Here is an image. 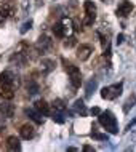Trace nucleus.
Listing matches in <instances>:
<instances>
[{
  "label": "nucleus",
  "mask_w": 136,
  "mask_h": 152,
  "mask_svg": "<svg viewBox=\"0 0 136 152\" xmlns=\"http://www.w3.org/2000/svg\"><path fill=\"white\" fill-rule=\"evenodd\" d=\"M91 138H93V139H98V141H106L109 136H107L106 133H98L96 130H93V131H91Z\"/></svg>",
  "instance_id": "nucleus-21"
},
{
  "label": "nucleus",
  "mask_w": 136,
  "mask_h": 152,
  "mask_svg": "<svg viewBox=\"0 0 136 152\" xmlns=\"http://www.w3.org/2000/svg\"><path fill=\"white\" fill-rule=\"evenodd\" d=\"M75 43H77V39H75V37H67V39L64 40V47H66V48H72Z\"/></svg>",
  "instance_id": "nucleus-23"
},
{
  "label": "nucleus",
  "mask_w": 136,
  "mask_h": 152,
  "mask_svg": "<svg viewBox=\"0 0 136 152\" xmlns=\"http://www.w3.org/2000/svg\"><path fill=\"white\" fill-rule=\"evenodd\" d=\"M31 27H32V21L29 19V21H26V23H24L23 26H21V29H19V32H21V34H26V32H27L29 29H31Z\"/></svg>",
  "instance_id": "nucleus-24"
},
{
  "label": "nucleus",
  "mask_w": 136,
  "mask_h": 152,
  "mask_svg": "<svg viewBox=\"0 0 136 152\" xmlns=\"http://www.w3.org/2000/svg\"><path fill=\"white\" fill-rule=\"evenodd\" d=\"M136 104V94H131L128 99L125 101V106H123V112H128V110Z\"/></svg>",
  "instance_id": "nucleus-19"
},
{
  "label": "nucleus",
  "mask_w": 136,
  "mask_h": 152,
  "mask_svg": "<svg viewBox=\"0 0 136 152\" xmlns=\"http://www.w3.org/2000/svg\"><path fill=\"white\" fill-rule=\"evenodd\" d=\"M74 109H75V112H79L82 117L86 115V107H85V104H83V101H82V99H77V101H75Z\"/></svg>",
  "instance_id": "nucleus-17"
},
{
  "label": "nucleus",
  "mask_w": 136,
  "mask_h": 152,
  "mask_svg": "<svg viewBox=\"0 0 136 152\" xmlns=\"http://www.w3.org/2000/svg\"><path fill=\"white\" fill-rule=\"evenodd\" d=\"M53 34H55L56 37H59V39H64V37L69 34V23L67 21L56 23L55 26H53Z\"/></svg>",
  "instance_id": "nucleus-5"
},
{
  "label": "nucleus",
  "mask_w": 136,
  "mask_h": 152,
  "mask_svg": "<svg viewBox=\"0 0 136 152\" xmlns=\"http://www.w3.org/2000/svg\"><path fill=\"white\" fill-rule=\"evenodd\" d=\"M7 149L8 151H21V142L16 136H8L7 138Z\"/></svg>",
  "instance_id": "nucleus-13"
},
{
  "label": "nucleus",
  "mask_w": 136,
  "mask_h": 152,
  "mask_svg": "<svg viewBox=\"0 0 136 152\" xmlns=\"http://www.w3.org/2000/svg\"><path fill=\"white\" fill-rule=\"evenodd\" d=\"M110 2V0H104V3H109Z\"/></svg>",
  "instance_id": "nucleus-31"
},
{
  "label": "nucleus",
  "mask_w": 136,
  "mask_h": 152,
  "mask_svg": "<svg viewBox=\"0 0 136 152\" xmlns=\"http://www.w3.org/2000/svg\"><path fill=\"white\" fill-rule=\"evenodd\" d=\"M131 11H133V3H131V2H128V0H122V2L118 3V7H117V16L125 18V16H128Z\"/></svg>",
  "instance_id": "nucleus-7"
},
{
  "label": "nucleus",
  "mask_w": 136,
  "mask_h": 152,
  "mask_svg": "<svg viewBox=\"0 0 136 152\" xmlns=\"http://www.w3.org/2000/svg\"><path fill=\"white\" fill-rule=\"evenodd\" d=\"M5 18H7V8H3V10H0V24L5 21Z\"/></svg>",
  "instance_id": "nucleus-26"
},
{
  "label": "nucleus",
  "mask_w": 136,
  "mask_h": 152,
  "mask_svg": "<svg viewBox=\"0 0 136 152\" xmlns=\"http://www.w3.org/2000/svg\"><path fill=\"white\" fill-rule=\"evenodd\" d=\"M83 10H85V19H83V24L85 26H91L96 19V5L91 2V0H86L83 3Z\"/></svg>",
  "instance_id": "nucleus-4"
},
{
  "label": "nucleus",
  "mask_w": 136,
  "mask_h": 152,
  "mask_svg": "<svg viewBox=\"0 0 136 152\" xmlns=\"http://www.w3.org/2000/svg\"><path fill=\"white\" fill-rule=\"evenodd\" d=\"M63 63L66 64V71H67V74H69L71 85L74 88H80V85H82V72H80V69L77 67V66H72V64L66 63L64 59H63Z\"/></svg>",
  "instance_id": "nucleus-2"
},
{
  "label": "nucleus",
  "mask_w": 136,
  "mask_h": 152,
  "mask_svg": "<svg viewBox=\"0 0 136 152\" xmlns=\"http://www.w3.org/2000/svg\"><path fill=\"white\" fill-rule=\"evenodd\" d=\"M91 114H93V115H99V114H101V109H99V107H93V109H91Z\"/></svg>",
  "instance_id": "nucleus-27"
},
{
  "label": "nucleus",
  "mask_w": 136,
  "mask_h": 152,
  "mask_svg": "<svg viewBox=\"0 0 136 152\" xmlns=\"http://www.w3.org/2000/svg\"><path fill=\"white\" fill-rule=\"evenodd\" d=\"M53 107H55L56 112H66V109H67V106L64 104V101L63 99H55L53 101Z\"/></svg>",
  "instance_id": "nucleus-18"
},
{
  "label": "nucleus",
  "mask_w": 136,
  "mask_h": 152,
  "mask_svg": "<svg viewBox=\"0 0 136 152\" xmlns=\"http://www.w3.org/2000/svg\"><path fill=\"white\" fill-rule=\"evenodd\" d=\"M27 93H29V94L39 93V85H37L35 82H29V83H27Z\"/></svg>",
  "instance_id": "nucleus-22"
},
{
  "label": "nucleus",
  "mask_w": 136,
  "mask_h": 152,
  "mask_svg": "<svg viewBox=\"0 0 136 152\" xmlns=\"http://www.w3.org/2000/svg\"><path fill=\"white\" fill-rule=\"evenodd\" d=\"M0 82L15 87V85H18V77H16L11 71H3L2 74H0Z\"/></svg>",
  "instance_id": "nucleus-9"
},
{
  "label": "nucleus",
  "mask_w": 136,
  "mask_h": 152,
  "mask_svg": "<svg viewBox=\"0 0 136 152\" xmlns=\"http://www.w3.org/2000/svg\"><path fill=\"white\" fill-rule=\"evenodd\" d=\"M83 151L85 152H94V149H93L91 146H83Z\"/></svg>",
  "instance_id": "nucleus-28"
},
{
  "label": "nucleus",
  "mask_w": 136,
  "mask_h": 152,
  "mask_svg": "<svg viewBox=\"0 0 136 152\" xmlns=\"http://www.w3.org/2000/svg\"><path fill=\"white\" fill-rule=\"evenodd\" d=\"M91 53H93V48L90 47V45H80V47L77 48V58L80 61H86L91 56Z\"/></svg>",
  "instance_id": "nucleus-10"
},
{
  "label": "nucleus",
  "mask_w": 136,
  "mask_h": 152,
  "mask_svg": "<svg viewBox=\"0 0 136 152\" xmlns=\"http://www.w3.org/2000/svg\"><path fill=\"white\" fill-rule=\"evenodd\" d=\"M99 125L104 128L107 133L110 134H117L118 133V125H117V118L110 110H104V112H101L99 115Z\"/></svg>",
  "instance_id": "nucleus-1"
},
{
  "label": "nucleus",
  "mask_w": 136,
  "mask_h": 152,
  "mask_svg": "<svg viewBox=\"0 0 136 152\" xmlns=\"http://www.w3.org/2000/svg\"><path fill=\"white\" fill-rule=\"evenodd\" d=\"M0 115H3L7 118L15 115V106L11 102H8V99H3L0 102Z\"/></svg>",
  "instance_id": "nucleus-8"
},
{
  "label": "nucleus",
  "mask_w": 136,
  "mask_h": 152,
  "mask_svg": "<svg viewBox=\"0 0 136 152\" xmlns=\"http://www.w3.org/2000/svg\"><path fill=\"white\" fill-rule=\"evenodd\" d=\"M96 87H98V82H96V79H91L88 82V85H86V96H91V93L96 90Z\"/></svg>",
  "instance_id": "nucleus-20"
},
{
  "label": "nucleus",
  "mask_w": 136,
  "mask_h": 152,
  "mask_svg": "<svg viewBox=\"0 0 136 152\" xmlns=\"http://www.w3.org/2000/svg\"><path fill=\"white\" fill-rule=\"evenodd\" d=\"M13 96H15V87L0 82V99H13Z\"/></svg>",
  "instance_id": "nucleus-6"
},
{
  "label": "nucleus",
  "mask_w": 136,
  "mask_h": 152,
  "mask_svg": "<svg viewBox=\"0 0 136 152\" xmlns=\"http://www.w3.org/2000/svg\"><path fill=\"white\" fill-rule=\"evenodd\" d=\"M26 115L29 117V118H32L35 123H43V117H42V112H39L35 107L34 109H26Z\"/></svg>",
  "instance_id": "nucleus-14"
},
{
  "label": "nucleus",
  "mask_w": 136,
  "mask_h": 152,
  "mask_svg": "<svg viewBox=\"0 0 136 152\" xmlns=\"http://www.w3.org/2000/svg\"><path fill=\"white\" fill-rule=\"evenodd\" d=\"M53 69H55V61L48 59V58L42 59V72L43 74H48L50 71H53Z\"/></svg>",
  "instance_id": "nucleus-16"
},
{
  "label": "nucleus",
  "mask_w": 136,
  "mask_h": 152,
  "mask_svg": "<svg viewBox=\"0 0 136 152\" xmlns=\"http://www.w3.org/2000/svg\"><path fill=\"white\" fill-rule=\"evenodd\" d=\"M51 47H53V40L50 39V37L48 35H40L39 42H37V48L42 50V51H47V50H50Z\"/></svg>",
  "instance_id": "nucleus-12"
},
{
  "label": "nucleus",
  "mask_w": 136,
  "mask_h": 152,
  "mask_svg": "<svg viewBox=\"0 0 136 152\" xmlns=\"http://www.w3.org/2000/svg\"><path fill=\"white\" fill-rule=\"evenodd\" d=\"M19 134H21L23 139H32L35 134V128L31 125V123H24V125L19 128Z\"/></svg>",
  "instance_id": "nucleus-11"
},
{
  "label": "nucleus",
  "mask_w": 136,
  "mask_h": 152,
  "mask_svg": "<svg viewBox=\"0 0 136 152\" xmlns=\"http://www.w3.org/2000/svg\"><path fill=\"white\" fill-rule=\"evenodd\" d=\"M123 39H125V35H123V34H120V35H118V37H117V43H118V45H120V43L123 42Z\"/></svg>",
  "instance_id": "nucleus-29"
},
{
  "label": "nucleus",
  "mask_w": 136,
  "mask_h": 152,
  "mask_svg": "<svg viewBox=\"0 0 136 152\" xmlns=\"http://www.w3.org/2000/svg\"><path fill=\"white\" fill-rule=\"evenodd\" d=\"M53 120H55L56 123H64V118H63V112H56V114H53Z\"/></svg>",
  "instance_id": "nucleus-25"
},
{
  "label": "nucleus",
  "mask_w": 136,
  "mask_h": 152,
  "mask_svg": "<svg viewBox=\"0 0 136 152\" xmlns=\"http://www.w3.org/2000/svg\"><path fill=\"white\" fill-rule=\"evenodd\" d=\"M135 125H136V118H135L133 122H130V123H128V126H126V130H131V126H135Z\"/></svg>",
  "instance_id": "nucleus-30"
},
{
  "label": "nucleus",
  "mask_w": 136,
  "mask_h": 152,
  "mask_svg": "<svg viewBox=\"0 0 136 152\" xmlns=\"http://www.w3.org/2000/svg\"><path fill=\"white\" fill-rule=\"evenodd\" d=\"M34 107L39 110V112H42L43 115H48V114H50V106H48V102L45 101V99L35 101V102H34Z\"/></svg>",
  "instance_id": "nucleus-15"
},
{
  "label": "nucleus",
  "mask_w": 136,
  "mask_h": 152,
  "mask_svg": "<svg viewBox=\"0 0 136 152\" xmlns=\"http://www.w3.org/2000/svg\"><path fill=\"white\" fill-rule=\"evenodd\" d=\"M122 90H123V83H114V85H109V87H104L101 90V98L109 101L117 99L122 94Z\"/></svg>",
  "instance_id": "nucleus-3"
}]
</instances>
